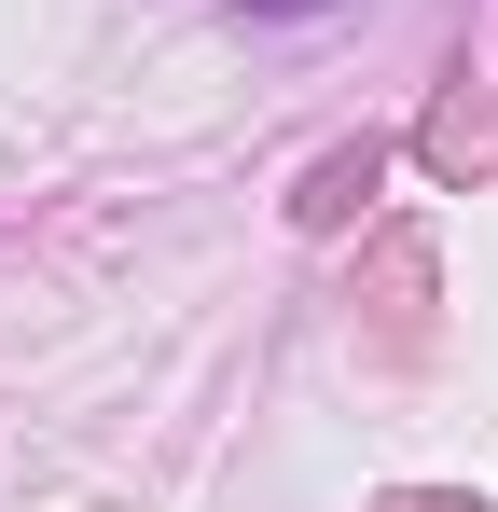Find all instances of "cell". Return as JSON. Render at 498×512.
Wrapping results in <instances>:
<instances>
[{"instance_id": "1", "label": "cell", "mask_w": 498, "mask_h": 512, "mask_svg": "<svg viewBox=\"0 0 498 512\" xmlns=\"http://www.w3.org/2000/svg\"><path fill=\"white\" fill-rule=\"evenodd\" d=\"M236 14H332V0H236Z\"/></svg>"}]
</instances>
